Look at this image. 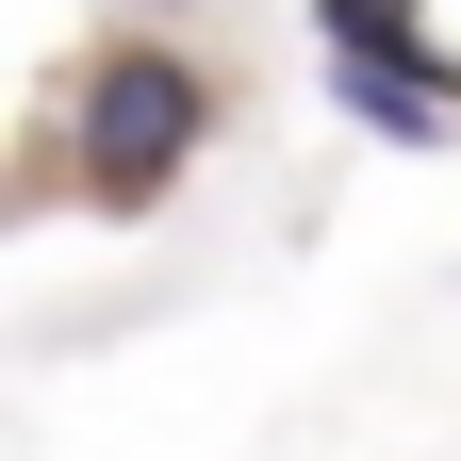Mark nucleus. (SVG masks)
<instances>
[{
  "label": "nucleus",
  "mask_w": 461,
  "mask_h": 461,
  "mask_svg": "<svg viewBox=\"0 0 461 461\" xmlns=\"http://www.w3.org/2000/svg\"><path fill=\"white\" fill-rule=\"evenodd\" d=\"M198 149H214V67L182 33H115V50H83V83L50 99V198L165 214Z\"/></svg>",
  "instance_id": "f257e3e1"
},
{
  "label": "nucleus",
  "mask_w": 461,
  "mask_h": 461,
  "mask_svg": "<svg viewBox=\"0 0 461 461\" xmlns=\"http://www.w3.org/2000/svg\"><path fill=\"white\" fill-rule=\"evenodd\" d=\"M330 99L363 115V132H395V149H445V132H461L445 50H330Z\"/></svg>",
  "instance_id": "f03ea898"
},
{
  "label": "nucleus",
  "mask_w": 461,
  "mask_h": 461,
  "mask_svg": "<svg viewBox=\"0 0 461 461\" xmlns=\"http://www.w3.org/2000/svg\"><path fill=\"white\" fill-rule=\"evenodd\" d=\"M330 50H429V0H313Z\"/></svg>",
  "instance_id": "7ed1b4c3"
},
{
  "label": "nucleus",
  "mask_w": 461,
  "mask_h": 461,
  "mask_svg": "<svg viewBox=\"0 0 461 461\" xmlns=\"http://www.w3.org/2000/svg\"><path fill=\"white\" fill-rule=\"evenodd\" d=\"M132 17H182V0H132Z\"/></svg>",
  "instance_id": "20e7f679"
}]
</instances>
